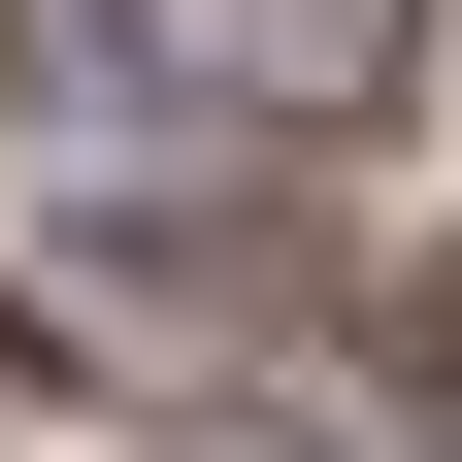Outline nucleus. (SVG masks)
Segmentation results:
<instances>
[{"mask_svg":"<svg viewBox=\"0 0 462 462\" xmlns=\"http://www.w3.org/2000/svg\"><path fill=\"white\" fill-rule=\"evenodd\" d=\"M33 99L67 133H396L430 0H33Z\"/></svg>","mask_w":462,"mask_h":462,"instance_id":"f257e3e1","label":"nucleus"},{"mask_svg":"<svg viewBox=\"0 0 462 462\" xmlns=\"http://www.w3.org/2000/svg\"><path fill=\"white\" fill-rule=\"evenodd\" d=\"M396 364H430V396H462V264H430V298H396Z\"/></svg>","mask_w":462,"mask_h":462,"instance_id":"f03ea898","label":"nucleus"}]
</instances>
